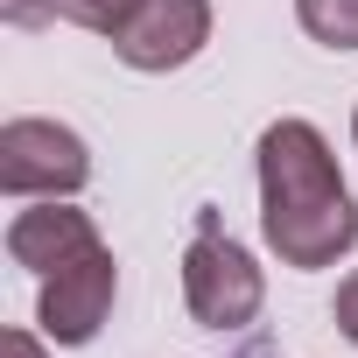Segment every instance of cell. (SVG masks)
<instances>
[{
  "label": "cell",
  "mask_w": 358,
  "mask_h": 358,
  "mask_svg": "<svg viewBox=\"0 0 358 358\" xmlns=\"http://www.w3.org/2000/svg\"><path fill=\"white\" fill-rule=\"evenodd\" d=\"M0 358H50V351H43L29 330H8V337H0Z\"/></svg>",
  "instance_id": "obj_10"
},
{
  "label": "cell",
  "mask_w": 358,
  "mask_h": 358,
  "mask_svg": "<svg viewBox=\"0 0 358 358\" xmlns=\"http://www.w3.org/2000/svg\"><path fill=\"white\" fill-rule=\"evenodd\" d=\"M113 295H120V267H113L106 246H92V253H78L71 267L43 274L36 323H43V337H57V344H92L99 323L113 316Z\"/></svg>",
  "instance_id": "obj_4"
},
{
  "label": "cell",
  "mask_w": 358,
  "mask_h": 358,
  "mask_svg": "<svg viewBox=\"0 0 358 358\" xmlns=\"http://www.w3.org/2000/svg\"><path fill=\"white\" fill-rule=\"evenodd\" d=\"M92 246H106L99 225H92L85 211L57 204V197L29 204V211L8 225V253H15V267H29V274H57V267H71V260L92 253Z\"/></svg>",
  "instance_id": "obj_6"
},
{
  "label": "cell",
  "mask_w": 358,
  "mask_h": 358,
  "mask_svg": "<svg viewBox=\"0 0 358 358\" xmlns=\"http://www.w3.org/2000/svg\"><path fill=\"white\" fill-rule=\"evenodd\" d=\"M295 22L323 50H358V0H295Z\"/></svg>",
  "instance_id": "obj_7"
},
{
  "label": "cell",
  "mask_w": 358,
  "mask_h": 358,
  "mask_svg": "<svg viewBox=\"0 0 358 358\" xmlns=\"http://www.w3.org/2000/svg\"><path fill=\"white\" fill-rule=\"evenodd\" d=\"M183 302H190V316H197L204 330H239V323H253L260 302H267V281H260L253 253H246L232 232H218L211 211H197V239H190V253H183Z\"/></svg>",
  "instance_id": "obj_2"
},
{
  "label": "cell",
  "mask_w": 358,
  "mask_h": 358,
  "mask_svg": "<svg viewBox=\"0 0 358 358\" xmlns=\"http://www.w3.org/2000/svg\"><path fill=\"white\" fill-rule=\"evenodd\" d=\"M92 183V155L57 120H8L0 127V190L8 197H71Z\"/></svg>",
  "instance_id": "obj_3"
},
{
  "label": "cell",
  "mask_w": 358,
  "mask_h": 358,
  "mask_svg": "<svg viewBox=\"0 0 358 358\" xmlns=\"http://www.w3.org/2000/svg\"><path fill=\"white\" fill-rule=\"evenodd\" d=\"M211 43V0H141V15L113 36L127 71H183Z\"/></svg>",
  "instance_id": "obj_5"
},
{
  "label": "cell",
  "mask_w": 358,
  "mask_h": 358,
  "mask_svg": "<svg viewBox=\"0 0 358 358\" xmlns=\"http://www.w3.org/2000/svg\"><path fill=\"white\" fill-rule=\"evenodd\" d=\"M351 141H358V120H351Z\"/></svg>",
  "instance_id": "obj_12"
},
{
  "label": "cell",
  "mask_w": 358,
  "mask_h": 358,
  "mask_svg": "<svg viewBox=\"0 0 358 358\" xmlns=\"http://www.w3.org/2000/svg\"><path fill=\"white\" fill-rule=\"evenodd\" d=\"M57 15L92 29V36H120L134 15H141V0H57Z\"/></svg>",
  "instance_id": "obj_8"
},
{
  "label": "cell",
  "mask_w": 358,
  "mask_h": 358,
  "mask_svg": "<svg viewBox=\"0 0 358 358\" xmlns=\"http://www.w3.org/2000/svg\"><path fill=\"white\" fill-rule=\"evenodd\" d=\"M337 330L358 344V274H344V288H337Z\"/></svg>",
  "instance_id": "obj_9"
},
{
  "label": "cell",
  "mask_w": 358,
  "mask_h": 358,
  "mask_svg": "<svg viewBox=\"0 0 358 358\" xmlns=\"http://www.w3.org/2000/svg\"><path fill=\"white\" fill-rule=\"evenodd\" d=\"M239 358H274V351H267V344H246V351H239Z\"/></svg>",
  "instance_id": "obj_11"
},
{
  "label": "cell",
  "mask_w": 358,
  "mask_h": 358,
  "mask_svg": "<svg viewBox=\"0 0 358 358\" xmlns=\"http://www.w3.org/2000/svg\"><path fill=\"white\" fill-rule=\"evenodd\" d=\"M260 232L281 267H330L358 246V204L337 176L330 141L309 120H274L260 134Z\"/></svg>",
  "instance_id": "obj_1"
}]
</instances>
